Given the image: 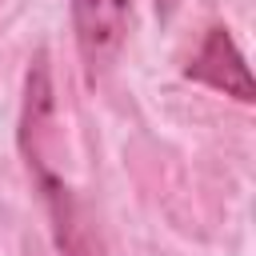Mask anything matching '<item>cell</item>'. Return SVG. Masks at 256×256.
<instances>
[{"instance_id": "1", "label": "cell", "mask_w": 256, "mask_h": 256, "mask_svg": "<svg viewBox=\"0 0 256 256\" xmlns=\"http://www.w3.org/2000/svg\"><path fill=\"white\" fill-rule=\"evenodd\" d=\"M24 160H28V172L36 176L40 196H44V208H48L60 256H104V244H100V232H96L92 216L80 208V200L72 196V188L60 176L48 172L40 148H24Z\"/></svg>"}, {"instance_id": "2", "label": "cell", "mask_w": 256, "mask_h": 256, "mask_svg": "<svg viewBox=\"0 0 256 256\" xmlns=\"http://www.w3.org/2000/svg\"><path fill=\"white\" fill-rule=\"evenodd\" d=\"M128 16H132V0H72L76 48L92 80L116 60L128 36Z\"/></svg>"}, {"instance_id": "3", "label": "cell", "mask_w": 256, "mask_h": 256, "mask_svg": "<svg viewBox=\"0 0 256 256\" xmlns=\"http://www.w3.org/2000/svg\"><path fill=\"white\" fill-rule=\"evenodd\" d=\"M184 72H188V80H200V84H208V88H216L240 104H252V96H256L248 64H244L240 48L232 44L228 28H208L204 44L196 48V56L188 60Z\"/></svg>"}]
</instances>
